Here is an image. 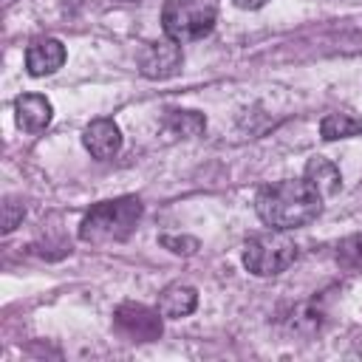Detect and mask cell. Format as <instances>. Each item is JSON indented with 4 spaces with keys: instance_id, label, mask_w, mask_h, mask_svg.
Returning <instances> with one entry per match:
<instances>
[{
    "instance_id": "obj_1",
    "label": "cell",
    "mask_w": 362,
    "mask_h": 362,
    "mask_svg": "<svg viewBox=\"0 0 362 362\" xmlns=\"http://www.w3.org/2000/svg\"><path fill=\"white\" fill-rule=\"evenodd\" d=\"M255 209L266 226L291 232L317 221L322 212V195L305 178H283L257 192Z\"/></svg>"
},
{
    "instance_id": "obj_2",
    "label": "cell",
    "mask_w": 362,
    "mask_h": 362,
    "mask_svg": "<svg viewBox=\"0 0 362 362\" xmlns=\"http://www.w3.org/2000/svg\"><path fill=\"white\" fill-rule=\"evenodd\" d=\"M141 218V201L133 195L99 201L88 209V215L79 223V238L85 243H116L124 240Z\"/></svg>"
},
{
    "instance_id": "obj_3",
    "label": "cell",
    "mask_w": 362,
    "mask_h": 362,
    "mask_svg": "<svg viewBox=\"0 0 362 362\" xmlns=\"http://www.w3.org/2000/svg\"><path fill=\"white\" fill-rule=\"evenodd\" d=\"M218 20L215 0H167L161 8V28L175 42L204 40Z\"/></svg>"
},
{
    "instance_id": "obj_4",
    "label": "cell",
    "mask_w": 362,
    "mask_h": 362,
    "mask_svg": "<svg viewBox=\"0 0 362 362\" xmlns=\"http://www.w3.org/2000/svg\"><path fill=\"white\" fill-rule=\"evenodd\" d=\"M294 257H297L294 240L283 229H272V226L269 232L252 235L243 246V266L257 277H274L286 272L294 263Z\"/></svg>"
},
{
    "instance_id": "obj_5",
    "label": "cell",
    "mask_w": 362,
    "mask_h": 362,
    "mask_svg": "<svg viewBox=\"0 0 362 362\" xmlns=\"http://www.w3.org/2000/svg\"><path fill=\"white\" fill-rule=\"evenodd\" d=\"M113 325L130 342H156L164 331L161 311L150 308V305H141V303H122L113 311Z\"/></svg>"
},
{
    "instance_id": "obj_6",
    "label": "cell",
    "mask_w": 362,
    "mask_h": 362,
    "mask_svg": "<svg viewBox=\"0 0 362 362\" xmlns=\"http://www.w3.org/2000/svg\"><path fill=\"white\" fill-rule=\"evenodd\" d=\"M184 65V51H181V42L175 40H156V42H147L139 54V71L147 76V79H170L181 71Z\"/></svg>"
},
{
    "instance_id": "obj_7",
    "label": "cell",
    "mask_w": 362,
    "mask_h": 362,
    "mask_svg": "<svg viewBox=\"0 0 362 362\" xmlns=\"http://www.w3.org/2000/svg\"><path fill=\"white\" fill-rule=\"evenodd\" d=\"M65 65V45L54 37H37L25 48V71L31 76H48Z\"/></svg>"
},
{
    "instance_id": "obj_8",
    "label": "cell",
    "mask_w": 362,
    "mask_h": 362,
    "mask_svg": "<svg viewBox=\"0 0 362 362\" xmlns=\"http://www.w3.org/2000/svg\"><path fill=\"white\" fill-rule=\"evenodd\" d=\"M82 144L93 158L107 161L122 150V130L113 119H93L82 133Z\"/></svg>"
},
{
    "instance_id": "obj_9",
    "label": "cell",
    "mask_w": 362,
    "mask_h": 362,
    "mask_svg": "<svg viewBox=\"0 0 362 362\" xmlns=\"http://www.w3.org/2000/svg\"><path fill=\"white\" fill-rule=\"evenodd\" d=\"M51 116H54V107L42 93H23L14 99V119H17V127L25 133L45 130L51 124Z\"/></svg>"
},
{
    "instance_id": "obj_10",
    "label": "cell",
    "mask_w": 362,
    "mask_h": 362,
    "mask_svg": "<svg viewBox=\"0 0 362 362\" xmlns=\"http://www.w3.org/2000/svg\"><path fill=\"white\" fill-rule=\"evenodd\" d=\"M195 305H198V291L189 283H170L161 288L156 308L167 320H181V317H189L195 311Z\"/></svg>"
},
{
    "instance_id": "obj_11",
    "label": "cell",
    "mask_w": 362,
    "mask_h": 362,
    "mask_svg": "<svg viewBox=\"0 0 362 362\" xmlns=\"http://www.w3.org/2000/svg\"><path fill=\"white\" fill-rule=\"evenodd\" d=\"M305 181L322 195V198H331L339 192L342 187V175H339V167L331 161V158H322V156H314L308 158L305 164Z\"/></svg>"
},
{
    "instance_id": "obj_12",
    "label": "cell",
    "mask_w": 362,
    "mask_h": 362,
    "mask_svg": "<svg viewBox=\"0 0 362 362\" xmlns=\"http://www.w3.org/2000/svg\"><path fill=\"white\" fill-rule=\"evenodd\" d=\"M206 127V116L198 110H170L164 116V130L178 139H198Z\"/></svg>"
},
{
    "instance_id": "obj_13",
    "label": "cell",
    "mask_w": 362,
    "mask_h": 362,
    "mask_svg": "<svg viewBox=\"0 0 362 362\" xmlns=\"http://www.w3.org/2000/svg\"><path fill=\"white\" fill-rule=\"evenodd\" d=\"M320 136L325 141L362 136V116H354V113H328L320 122Z\"/></svg>"
},
{
    "instance_id": "obj_14",
    "label": "cell",
    "mask_w": 362,
    "mask_h": 362,
    "mask_svg": "<svg viewBox=\"0 0 362 362\" xmlns=\"http://www.w3.org/2000/svg\"><path fill=\"white\" fill-rule=\"evenodd\" d=\"M337 260L342 266H348V269H362V232H354L345 240H339Z\"/></svg>"
},
{
    "instance_id": "obj_15",
    "label": "cell",
    "mask_w": 362,
    "mask_h": 362,
    "mask_svg": "<svg viewBox=\"0 0 362 362\" xmlns=\"http://www.w3.org/2000/svg\"><path fill=\"white\" fill-rule=\"evenodd\" d=\"M161 246H167V249L175 252V255H195V252H198V240H195V238H187V235H181V238H175V235H161Z\"/></svg>"
},
{
    "instance_id": "obj_16",
    "label": "cell",
    "mask_w": 362,
    "mask_h": 362,
    "mask_svg": "<svg viewBox=\"0 0 362 362\" xmlns=\"http://www.w3.org/2000/svg\"><path fill=\"white\" fill-rule=\"evenodd\" d=\"M23 212H25V209H23V204H20L17 198H6V201H3V232H6V235L23 221Z\"/></svg>"
},
{
    "instance_id": "obj_17",
    "label": "cell",
    "mask_w": 362,
    "mask_h": 362,
    "mask_svg": "<svg viewBox=\"0 0 362 362\" xmlns=\"http://www.w3.org/2000/svg\"><path fill=\"white\" fill-rule=\"evenodd\" d=\"M238 8H243V11H257V8H263L269 0H232Z\"/></svg>"
}]
</instances>
